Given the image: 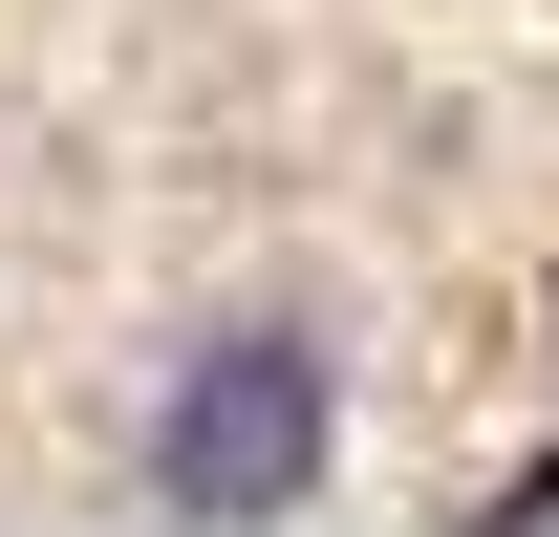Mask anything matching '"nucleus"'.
<instances>
[{"mask_svg":"<svg viewBox=\"0 0 559 537\" xmlns=\"http://www.w3.org/2000/svg\"><path fill=\"white\" fill-rule=\"evenodd\" d=\"M345 473V344L323 323H215L151 387V494L173 516H301Z\"/></svg>","mask_w":559,"mask_h":537,"instance_id":"1","label":"nucleus"}]
</instances>
